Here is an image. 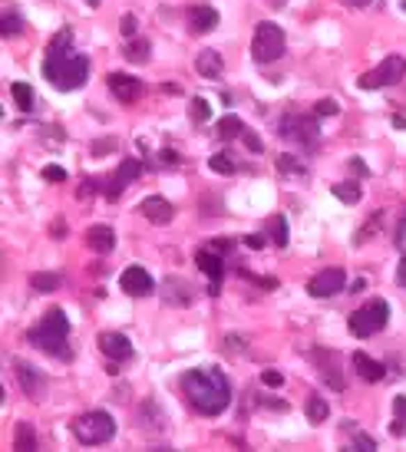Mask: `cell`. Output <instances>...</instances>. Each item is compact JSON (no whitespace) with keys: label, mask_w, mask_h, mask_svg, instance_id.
I'll list each match as a JSON object with an SVG mask.
<instances>
[{"label":"cell","mask_w":406,"mask_h":452,"mask_svg":"<svg viewBox=\"0 0 406 452\" xmlns=\"http://www.w3.org/2000/svg\"><path fill=\"white\" fill-rule=\"evenodd\" d=\"M182 393L195 413L202 416H221L231 403V387L228 377L221 370H212V366H202V370H189L182 377Z\"/></svg>","instance_id":"cell-1"},{"label":"cell","mask_w":406,"mask_h":452,"mask_svg":"<svg viewBox=\"0 0 406 452\" xmlns=\"http://www.w3.org/2000/svg\"><path fill=\"white\" fill-rule=\"evenodd\" d=\"M43 76L50 79L56 89H63V93H73L86 83L89 76V60L83 53H47V60H43Z\"/></svg>","instance_id":"cell-2"},{"label":"cell","mask_w":406,"mask_h":452,"mask_svg":"<svg viewBox=\"0 0 406 452\" xmlns=\"http://www.w3.org/2000/svg\"><path fill=\"white\" fill-rule=\"evenodd\" d=\"M66 337H70V320H66V314L60 307H56V311H47L43 320L30 330V343L40 347L43 353H50V357H70Z\"/></svg>","instance_id":"cell-3"},{"label":"cell","mask_w":406,"mask_h":452,"mask_svg":"<svg viewBox=\"0 0 406 452\" xmlns=\"http://www.w3.org/2000/svg\"><path fill=\"white\" fill-rule=\"evenodd\" d=\"M73 436H77L83 446H102L116 436V419L102 410H89V413L77 416L73 423Z\"/></svg>","instance_id":"cell-4"},{"label":"cell","mask_w":406,"mask_h":452,"mask_svg":"<svg viewBox=\"0 0 406 452\" xmlns=\"http://www.w3.org/2000/svg\"><path fill=\"white\" fill-rule=\"evenodd\" d=\"M387 320H390V304L377 297V301L364 304L360 311L350 314V330H354V337L367 340V337H373V334H380L383 327H387Z\"/></svg>","instance_id":"cell-5"},{"label":"cell","mask_w":406,"mask_h":452,"mask_svg":"<svg viewBox=\"0 0 406 452\" xmlns=\"http://www.w3.org/2000/svg\"><path fill=\"white\" fill-rule=\"evenodd\" d=\"M251 53L258 63H274V60H281V56H284V30H281L278 24H271V20L258 24L254 26Z\"/></svg>","instance_id":"cell-6"},{"label":"cell","mask_w":406,"mask_h":452,"mask_svg":"<svg viewBox=\"0 0 406 452\" xmlns=\"http://www.w3.org/2000/svg\"><path fill=\"white\" fill-rule=\"evenodd\" d=\"M406 76V60L403 56H387L377 70L360 76V89H383V86H393Z\"/></svg>","instance_id":"cell-7"},{"label":"cell","mask_w":406,"mask_h":452,"mask_svg":"<svg viewBox=\"0 0 406 452\" xmlns=\"http://www.w3.org/2000/svg\"><path fill=\"white\" fill-rule=\"evenodd\" d=\"M281 136L294 139V142H301L307 149H314L320 139V129H318V123L307 119V116H284V119H281Z\"/></svg>","instance_id":"cell-8"},{"label":"cell","mask_w":406,"mask_h":452,"mask_svg":"<svg viewBox=\"0 0 406 452\" xmlns=\"http://www.w3.org/2000/svg\"><path fill=\"white\" fill-rule=\"evenodd\" d=\"M347 288V274H343V267H324L320 274L311 277V297H334V294H341Z\"/></svg>","instance_id":"cell-9"},{"label":"cell","mask_w":406,"mask_h":452,"mask_svg":"<svg viewBox=\"0 0 406 452\" xmlns=\"http://www.w3.org/2000/svg\"><path fill=\"white\" fill-rule=\"evenodd\" d=\"M119 284H123V290H126L129 297H146V294H153V290H155V284H153V277H149V271H146V267H136V264L123 271Z\"/></svg>","instance_id":"cell-10"},{"label":"cell","mask_w":406,"mask_h":452,"mask_svg":"<svg viewBox=\"0 0 406 452\" xmlns=\"http://www.w3.org/2000/svg\"><path fill=\"white\" fill-rule=\"evenodd\" d=\"M195 264L202 267V274L212 277L208 294H218V290H221V274H225V261H221V254H218L215 248H202V251L195 254Z\"/></svg>","instance_id":"cell-11"},{"label":"cell","mask_w":406,"mask_h":452,"mask_svg":"<svg viewBox=\"0 0 406 452\" xmlns=\"http://www.w3.org/2000/svg\"><path fill=\"white\" fill-rule=\"evenodd\" d=\"M100 350L109 357V360H116V364H126V360H132V343H129L126 334H100Z\"/></svg>","instance_id":"cell-12"},{"label":"cell","mask_w":406,"mask_h":452,"mask_svg":"<svg viewBox=\"0 0 406 452\" xmlns=\"http://www.w3.org/2000/svg\"><path fill=\"white\" fill-rule=\"evenodd\" d=\"M139 176H142V162H139V159H123V165L116 169L113 182L106 185V195H109V198H119V195H123V189H126L129 182H136Z\"/></svg>","instance_id":"cell-13"},{"label":"cell","mask_w":406,"mask_h":452,"mask_svg":"<svg viewBox=\"0 0 406 452\" xmlns=\"http://www.w3.org/2000/svg\"><path fill=\"white\" fill-rule=\"evenodd\" d=\"M106 83H109V89H113V96L119 102H136L142 93V83L136 79V76L129 73H109L106 76Z\"/></svg>","instance_id":"cell-14"},{"label":"cell","mask_w":406,"mask_h":452,"mask_svg":"<svg viewBox=\"0 0 406 452\" xmlns=\"http://www.w3.org/2000/svg\"><path fill=\"white\" fill-rule=\"evenodd\" d=\"M139 212L146 221H153V225H169L172 221V201L162 198V195H149V198H142L139 205Z\"/></svg>","instance_id":"cell-15"},{"label":"cell","mask_w":406,"mask_h":452,"mask_svg":"<svg viewBox=\"0 0 406 452\" xmlns=\"http://www.w3.org/2000/svg\"><path fill=\"white\" fill-rule=\"evenodd\" d=\"M162 297H165V304L185 307V304H192V284L189 281H182V277H165L162 281Z\"/></svg>","instance_id":"cell-16"},{"label":"cell","mask_w":406,"mask_h":452,"mask_svg":"<svg viewBox=\"0 0 406 452\" xmlns=\"http://www.w3.org/2000/svg\"><path fill=\"white\" fill-rule=\"evenodd\" d=\"M86 244H89V251L109 254L116 248V231L109 225H93L86 231Z\"/></svg>","instance_id":"cell-17"},{"label":"cell","mask_w":406,"mask_h":452,"mask_svg":"<svg viewBox=\"0 0 406 452\" xmlns=\"http://www.w3.org/2000/svg\"><path fill=\"white\" fill-rule=\"evenodd\" d=\"M350 364H354L357 377H360V380H367V383H380L383 373H387L380 360H370V357H367L364 350H357L354 357H350Z\"/></svg>","instance_id":"cell-18"},{"label":"cell","mask_w":406,"mask_h":452,"mask_svg":"<svg viewBox=\"0 0 406 452\" xmlns=\"http://www.w3.org/2000/svg\"><path fill=\"white\" fill-rule=\"evenodd\" d=\"M17 380H20V387H24V393L30 396V400H40V396H43V389H47L43 377H40L33 366H26V364H17Z\"/></svg>","instance_id":"cell-19"},{"label":"cell","mask_w":406,"mask_h":452,"mask_svg":"<svg viewBox=\"0 0 406 452\" xmlns=\"http://www.w3.org/2000/svg\"><path fill=\"white\" fill-rule=\"evenodd\" d=\"M189 26L195 30V33H208V30H215V26H218L215 7H205V3L192 7V10H189Z\"/></svg>","instance_id":"cell-20"},{"label":"cell","mask_w":406,"mask_h":452,"mask_svg":"<svg viewBox=\"0 0 406 452\" xmlns=\"http://www.w3.org/2000/svg\"><path fill=\"white\" fill-rule=\"evenodd\" d=\"M195 70L202 76H208V79H215V76H221V70H225V60H221V53H215V50H202L195 56Z\"/></svg>","instance_id":"cell-21"},{"label":"cell","mask_w":406,"mask_h":452,"mask_svg":"<svg viewBox=\"0 0 406 452\" xmlns=\"http://www.w3.org/2000/svg\"><path fill=\"white\" fill-rule=\"evenodd\" d=\"M13 449H37V432L30 423H17V432H13Z\"/></svg>","instance_id":"cell-22"},{"label":"cell","mask_w":406,"mask_h":452,"mask_svg":"<svg viewBox=\"0 0 406 452\" xmlns=\"http://www.w3.org/2000/svg\"><path fill=\"white\" fill-rule=\"evenodd\" d=\"M30 288L40 290V294H53V290L60 288V274H43V271H37V274H30Z\"/></svg>","instance_id":"cell-23"},{"label":"cell","mask_w":406,"mask_h":452,"mask_svg":"<svg viewBox=\"0 0 406 452\" xmlns=\"http://www.w3.org/2000/svg\"><path fill=\"white\" fill-rule=\"evenodd\" d=\"M215 129H218V136L221 139H235V136H242L244 132V123L238 119V116H221Z\"/></svg>","instance_id":"cell-24"},{"label":"cell","mask_w":406,"mask_h":452,"mask_svg":"<svg viewBox=\"0 0 406 452\" xmlns=\"http://www.w3.org/2000/svg\"><path fill=\"white\" fill-rule=\"evenodd\" d=\"M10 96H13V102H17V109H24V113L33 109V89L26 86V83H13Z\"/></svg>","instance_id":"cell-25"},{"label":"cell","mask_w":406,"mask_h":452,"mask_svg":"<svg viewBox=\"0 0 406 452\" xmlns=\"http://www.w3.org/2000/svg\"><path fill=\"white\" fill-rule=\"evenodd\" d=\"M149 53H153L149 40H132V43L126 47V60H129V63H146V60H149Z\"/></svg>","instance_id":"cell-26"},{"label":"cell","mask_w":406,"mask_h":452,"mask_svg":"<svg viewBox=\"0 0 406 452\" xmlns=\"http://www.w3.org/2000/svg\"><path fill=\"white\" fill-rule=\"evenodd\" d=\"M327 416H330L327 400H320V396H311V400H307V419H311V423H324Z\"/></svg>","instance_id":"cell-27"},{"label":"cell","mask_w":406,"mask_h":452,"mask_svg":"<svg viewBox=\"0 0 406 452\" xmlns=\"http://www.w3.org/2000/svg\"><path fill=\"white\" fill-rule=\"evenodd\" d=\"M393 426H390V432L393 436H403L406 432V396H396L393 400Z\"/></svg>","instance_id":"cell-28"},{"label":"cell","mask_w":406,"mask_h":452,"mask_svg":"<svg viewBox=\"0 0 406 452\" xmlns=\"http://www.w3.org/2000/svg\"><path fill=\"white\" fill-rule=\"evenodd\" d=\"M208 169L218 172V176H231V172H235V162H231L228 152H215V155L208 159Z\"/></svg>","instance_id":"cell-29"},{"label":"cell","mask_w":406,"mask_h":452,"mask_svg":"<svg viewBox=\"0 0 406 452\" xmlns=\"http://www.w3.org/2000/svg\"><path fill=\"white\" fill-rule=\"evenodd\" d=\"M271 241H274L278 248H288V221H284V215H274V218H271Z\"/></svg>","instance_id":"cell-30"},{"label":"cell","mask_w":406,"mask_h":452,"mask_svg":"<svg viewBox=\"0 0 406 452\" xmlns=\"http://www.w3.org/2000/svg\"><path fill=\"white\" fill-rule=\"evenodd\" d=\"M334 195L341 201H347V205H357V201H360V189H357L354 182H337V185H334Z\"/></svg>","instance_id":"cell-31"},{"label":"cell","mask_w":406,"mask_h":452,"mask_svg":"<svg viewBox=\"0 0 406 452\" xmlns=\"http://www.w3.org/2000/svg\"><path fill=\"white\" fill-rule=\"evenodd\" d=\"M189 109H192V119H195V123H208V119H212V106H208V100H202V96H195V100L189 102Z\"/></svg>","instance_id":"cell-32"},{"label":"cell","mask_w":406,"mask_h":452,"mask_svg":"<svg viewBox=\"0 0 406 452\" xmlns=\"http://www.w3.org/2000/svg\"><path fill=\"white\" fill-rule=\"evenodd\" d=\"M324 360H327V366H324V377H327V383L334 389H343V380H341V373H337V357H334V353H324Z\"/></svg>","instance_id":"cell-33"},{"label":"cell","mask_w":406,"mask_h":452,"mask_svg":"<svg viewBox=\"0 0 406 452\" xmlns=\"http://www.w3.org/2000/svg\"><path fill=\"white\" fill-rule=\"evenodd\" d=\"M3 37H17L20 30H24V20H20V13H3Z\"/></svg>","instance_id":"cell-34"},{"label":"cell","mask_w":406,"mask_h":452,"mask_svg":"<svg viewBox=\"0 0 406 452\" xmlns=\"http://www.w3.org/2000/svg\"><path fill=\"white\" fill-rule=\"evenodd\" d=\"M278 169H281V172H288V176H291V172H304V169H301V162H297L294 155H278Z\"/></svg>","instance_id":"cell-35"},{"label":"cell","mask_w":406,"mask_h":452,"mask_svg":"<svg viewBox=\"0 0 406 452\" xmlns=\"http://www.w3.org/2000/svg\"><path fill=\"white\" fill-rule=\"evenodd\" d=\"M70 40H73V37H70V30H63L60 37H53V43H50V50H47V53H70V50H66V47H70Z\"/></svg>","instance_id":"cell-36"},{"label":"cell","mask_w":406,"mask_h":452,"mask_svg":"<svg viewBox=\"0 0 406 452\" xmlns=\"http://www.w3.org/2000/svg\"><path fill=\"white\" fill-rule=\"evenodd\" d=\"M261 383H265V387H271V389H278L281 383H284V377H281L278 370H265V373H261Z\"/></svg>","instance_id":"cell-37"},{"label":"cell","mask_w":406,"mask_h":452,"mask_svg":"<svg viewBox=\"0 0 406 452\" xmlns=\"http://www.w3.org/2000/svg\"><path fill=\"white\" fill-rule=\"evenodd\" d=\"M43 178H47V182H66V172L60 165H47V169H43Z\"/></svg>","instance_id":"cell-38"},{"label":"cell","mask_w":406,"mask_h":452,"mask_svg":"<svg viewBox=\"0 0 406 452\" xmlns=\"http://www.w3.org/2000/svg\"><path fill=\"white\" fill-rule=\"evenodd\" d=\"M354 446H357V449H364V452L377 449V442H373V436H367V432H357V436H354Z\"/></svg>","instance_id":"cell-39"},{"label":"cell","mask_w":406,"mask_h":452,"mask_svg":"<svg viewBox=\"0 0 406 452\" xmlns=\"http://www.w3.org/2000/svg\"><path fill=\"white\" fill-rule=\"evenodd\" d=\"M314 113H318V116H337V102H334V100H320L318 106H314Z\"/></svg>","instance_id":"cell-40"},{"label":"cell","mask_w":406,"mask_h":452,"mask_svg":"<svg viewBox=\"0 0 406 452\" xmlns=\"http://www.w3.org/2000/svg\"><path fill=\"white\" fill-rule=\"evenodd\" d=\"M136 17H132V13H126V17H123V24H119V30H123V33H126V37H136Z\"/></svg>","instance_id":"cell-41"},{"label":"cell","mask_w":406,"mask_h":452,"mask_svg":"<svg viewBox=\"0 0 406 452\" xmlns=\"http://www.w3.org/2000/svg\"><path fill=\"white\" fill-rule=\"evenodd\" d=\"M242 139H244V146H248V149H251V152H261V139L254 136L251 129H244V132H242Z\"/></svg>","instance_id":"cell-42"},{"label":"cell","mask_w":406,"mask_h":452,"mask_svg":"<svg viewBox=\"0 0 406 452\" xmlns=\"http://www.w3.org/2000/svg\"><path fill=\"white\" fill-rule=\"evenodd\" d=\"M244 244H248V248H251V251H261V248H265L267 241L261 238V235H248V238H244Z\"/></svg>","instance_id":"cell-43"},{"label":"cell","mask_w":406,"mask_h":452,"mask_svg":"<svg viewBox=\"0 0 406 452\" xmlns=\"http://www.w3.org/2000/svg\"><path fill=\"white\" fill-rule=\"evenodd\" d=\"M396 284H400V288H406V258L400 261V267H396Z\"/></svg>","instance_id":"cell-44"},{"label":"cell","mask_w":406,"mask_h":452,"mask_svg":"<svg viewBox=\"0 0 406 452\" xmlns=\"http://www.w3.org/2000/svg\"><path fill=\"white\" fill-rule=\"evenodd\" d=\"M228 350H231V353H238V350L244 353V340H238V337H228Z\"/></svg>","instance_id":"cell-45"},{"label":"cell","mask_w":406,"mask_h":452,"mask_svg":"<svg viewBox=\"0 0 406 452\" xmlns=\"http://www.w3.org/2000/svg\"><path fill=\"white\" fill-rule=\"evenodd\" d=\"M106 149H116V139H102V142H96V152H106Z\"/></svg>","instance_id":"cell-46"},{"label":"cell","mask_w":406,"mask_h":452,"mask_svg":"<svg viewBox=\"0 0 406 452\" xmlns=\"http://www.w3.org/2000/svg\"><path fill=\"white\" fill-rule=\"evenodd\" d=\"M212 248H215L218 254H225V251H231V241H225V238H221V241H218V244H212Z\"/></svg>","instance_id":"cell-47"},{"label":"cell","mask_w":406,"mask_h":452,"mask_svg":"<svg viewBox=\"0 0 406 452\" xmlns=\"http://www.w3.org/2000/svg\"><path fill=\"white\" fill-rule=\"evenodd\" d=\"M354 172H357V176H367V165L360 162V159H354Z\"/></svg>","instance_id":"cell-48"},{"label":"cell","mask_w":406,"mask_h":452,"mask_svg":"<svg viewBox=\"0 0 406 452\" xmlns=\"http://www.w3.org/2000/svg\"><path fill=\"white\" fill-rule=\"evenodd\" d=\"M347 3H350V7H370L373 0H347Z\"/></svg>","instance_id":"cell-49"},{"label":"cell","mask_w":406,"mask_h":452,"mask_svg":"<svg viewBox=\"0 0 406 452\" xmlns=\"http://www.w3.org/2000/svg\"><path fill=\"white\" fill-rule=\"evenodd\" d=\"M267 3H271V7H284L288 0H267Z\"/></svg>","instance_id":"cell-50"},{"label":"cell","mask_w":406,"mask_h":452,"mask_svg":"<svg viewBox=\"0 0 406 452\" xmlns=\"http://www.w3.org/2000/svg\"><path fill=\"white\" fill-rule=\"evenodd\" d=\"M86 3H89V7H100V0H86Z\"/></svg>","instance_id":"cell-51"},{"label":"cell","mask_w":406,"mask_h":452,"mask_svg":"<svg viewBox=\"0 0 406 452\" xmlns=\"http://www.w3.org/2000/svg\"><path fill=\"white\" fill-rule=\"evenodd\" d=\"M403 7H406V3H403Z\"/></svg>","instance_id":"cell-52"}]
</instances>
